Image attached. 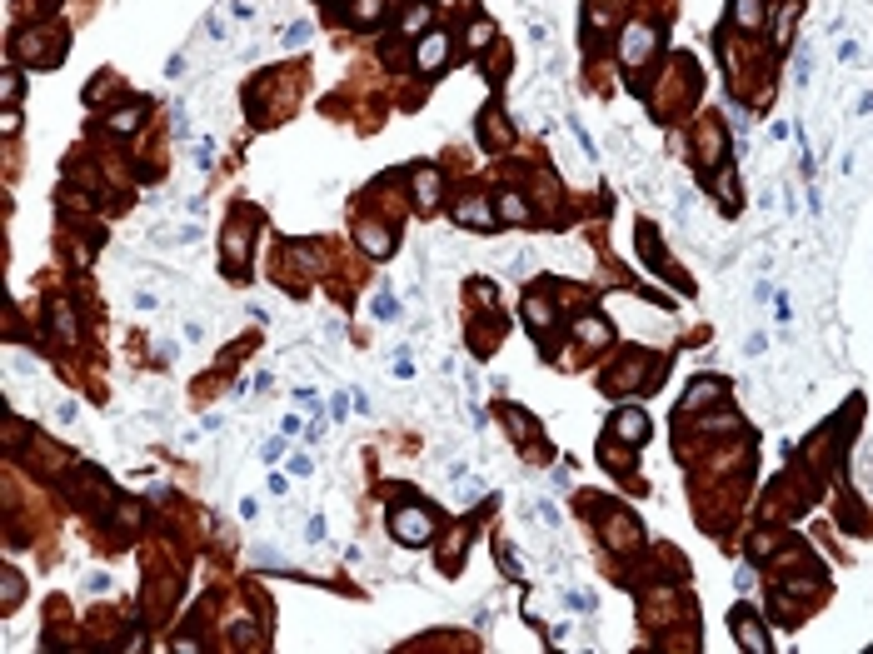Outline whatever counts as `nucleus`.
Wrapping results in <instances>:
<instances>
[{"instance_id": "obj_1", "label": "nucleus", "mask_w": 873, "mask_h": 654, "mask_svg": "<svg viewBox=\"0 0 873 654\" xmlns=\"http://www.w3.org/2000/svg\"><path fill=\"white\" fill-rule=\"evenodd\" d=\"M390 534L400 544H424V539H434V515L424 505H400V510H390Z\"/></svg>"}, {"instance_id": "obj_2", "label": "nucleus", "mask_w": 873, "mask_h": 654, "mask_svg": "<svg viewBox=\"0 0 873 654\" xmlns=\"http://www.w3.org/2000/svg\"><path fill=\"white\" fill-rule=\"evenodd\" d=\"M445 61H450V35H445V30H429V35H419L414 65H419V70H440Z\"/></svg>"}, {"instance_id": "obj_3", "label": "nucleus", "mask_w": 873, "mask_h": 654, "mask_svg": "<svg viewBox=\"0 0 873 654\" xmlns=\"http://www.w3.org/2000/svg\"><path fill=\"white\" fill-rule=\"evenodd\" d=\"M649 50H654V30H649V25H629V30H624V45H619L624 65H644Z\"/></svg>"}, {"instance_id": "obj_4", "label": "nucleus", "mask_w": 873, "mask_h": 654, "mask_svg": "<svg viewBox=\"0 0 873 654\" xmlns=\"http://www.w3.org/2000/svg\"><path fill=\"white\" fill-rule=\"evenodd\" d=\"M454 220H459V225H479V230H489V225H495V210H489L484 200H459V205H454Z\"/></svg>"}, {"instance_id": "obj_5", "label": "nucleus", "mask_w": 873, "mask_h": 654, "mask_svg": "<svg viewBox=\"0 0 873 654\" xmlns=\"http://www.w3.org/2000/svg\"><path fill=\"white\" fill-rule=\"evenodd\" d=\"M614 429L624 434V440H629V445H639V440H644V434H649V420H644L639 410H624V415L614 420Z\"/></svg>"}, {"instance_id": "obj_6", "label": "nucleus", "mask_w": 873, "mask_h": 654, "mask_svg": "<svg viewBox=\"0 0 873 654\" xmlns=\"http://www.w3.org/2000/svg\"><path fill=\"white\" fill-rule=\"evenodd\" d=\"M734 629H739V639H744L748 649H758V654L769 649V639H763V629H758V624H753L748 615H734Z\"/></svg>"}, {"instance_id": "obj_7", "label": "nucleus", "mask_w": 873, "mask_h": 654, "mask_svg": "<svg viewBox=\"0 0 873 654\" xmlns=\"http://www.w3.org/2000/svg\"><path fill=\"white\" fill-rule=\"evenodd\" d=\"M758 15H763V11H758V0H734V20H739L744 30H753Z\"/></svg>"}, {"instance_id": "obj_8", "label": "nucleus", "mask_w": 873, "mask_h": 654, "mask_svg": "<svg viewBox=\"0 0 873 654\" xmlns=\"http://www.w3.org/2000/svg\"><path fill=\"white\" fill-rule=\"evenodd\" d=\"M414 185H419V205H434V195H440V175L419 170V175H414Z\"/></svg>"}, {"instance_id": "obj_9", "label": "nucleus", "mask_w": 873, "mask_h": 654, "mask_svg": "<svg viewBox=\"0 0 873 654\" xmlns=\"http://www.w3.org/2000/svg\"><path fill=\"white\" fill-rule=\"evenodd\" d=\"M499 215H504V220H524L529 210H524V200H519V195H499Z\"/></svg>"}, {"instance_id": "obj_10", "label": "nucleus", "mask_w": 873, "mask_h": 654, "mask_svg": "<svg viewBox=\"0 0 873 654\" xmlns=\"http://www.w3.org/2000/svg\"><path fill=\"white\" fill-rule=\"evenodd\" d=\"M110 125H115L120 135H125V130H135V125H140V105H130V111H120V115H110Z\"/></svg>"}, {"instance_id": "obj_11", "label": "nucleus", "mask_w": 873, "mask_h": 654, "mask_svg": "<svg viewBox=\"0 0 873 654\" xmlns=\"http://www.w3.org/2000/svg\"><path fill=\"white\" fill-rule=\"evenodd\" d=\"M708 395H719V385H708V379H699V385H694V390H689V400H684V405H689V410H694V405H703V400H708Z\"/></svg>"}, {"instance_id": "obj_12", "label": "nucleus", "mask_w": 873, "mask_h": 654, "mask_svg": "<svg viewBox=\"0 0 873 654\" xmlns=\"http://www.w3.org/2000/svg\"><path fill=\"white\" fill-rule=\"evenodd\" d=\"M379 11H385V0H364V6L355 11V20H359V25H369V20H374Z\"/></svg>"}, {"instance_id": "obj_13", "label": "nucleus", "mask_w": 873, "mask_h": 654, "mask_svg": "<svg viewBox=\"0 0 873 654\" xmlns=\"http://www.w3.org/2000/svg\"><path fill=\"white\" fill-rule=\"evenodd\" d=\"M794 85H808V45L798 50V61H794Z\"/></svg>"}, {"instance_id": "obj_14", "label": "nucleus", "mask_w": 873, "mask_h": 654, "mask_svg": "<svg viewBox=\"0 0 873 654\" xmlns=\"http://www.w3.org/2000/svg\"><path fill=\"white\" fill-rule=\"evenodd\" d=\"M374 310H379V315H385V320H390V315H400V305H395L390 295H379V300H374Z\"/></svg>"}, {"instance_id": "obj_15", "label": "nucleus", "mask_w": 873, "mask_h": 654, "mask_svg": "<svg viewBox=\"0 0 873 654\" xmlns=\"http://www.w3.org/2000/svg\"><path fill=\"white\" fill-rule=\"evenodd\" d=\"M489 40V25H469V45H484Z\"/></svg>"}]
</instances>
